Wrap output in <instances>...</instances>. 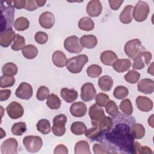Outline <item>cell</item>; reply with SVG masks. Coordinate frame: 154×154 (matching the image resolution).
Listing matches in <instances>:
<instances>
[{
  "mask_svg": "<svg viewBox=\"0 0 154 154\" xmlns=\"http://www.w3.org/2000/svg\"><path fill=\"white\" fill-rule=\"evenodd\" d=\"M60 94L61 97L67 103L73 102L77 99L78 97V92L74 88H63L61 90Z\"/></svg>",
  "mask_w": 154,
  "mask_h": 154,
  "instance_id": "obj_21",
  "label": "cell"
},
{
  "mask_svg": "<svg viewBox=\"0 0 154 154\" xmlns=\"http://www.w3.org/2000/svg\"><path fill=\"white\" fill-rule=\"evenodd\" d=\"M88 114L91 119V124L93 126H96L98 122L105 116L103 109L96 103L90 107Z\"/></svg>",
  "mask_w": 154,
  "mask_h": 154,
  "instance_id": "obj_10",
  "label": "cell"
},
{
  "mask_svg": "<svg viewBox=\"0 0 154 154\" xmlns=\"http://www.w3.org/2000/svg\"><path fill=\"white\" fill-rule=\"evenodd\" d=\"M87 126L81 122H75L70 126L71 132L76 135H81L84 134L87 130Z\"/></svg>",
  "mask_w": 154,
  "mask_h": 154,
  "instance_id": "obj_36",
  "label": "cell"
},
{
  "mask_svg": "<svg viewBox=\"0 0 154 154\" xmlns=\"http://www.w3.org/2000/svg\"><path fill=\"white\" fill-rule=\"evenodd\" d=\"M87 111V108L86 105L82 102H75L70 106V112L75 117H81L84 116Z\"/></svg>",
  "mask_w": 154,
  "mask_h": 154,
  "instance_id": "obj_20",
  "label": "cell"
},
{
  "mask_svg": "<svg viewBox=\"0 0 154 154\" xmlns=\"http://www.w3.org/2000/svg\"><path fill=\"white\" fill-rule=\"evenodd\" d=\"M17 66L11 62L7 63L5 64L2 68V72L4 75L14 76L17 73Z\"/></svg>",
  "mask_w": 154,
  "mask_h": 154,
  "instance_id": "obj_38",
  "label": "cell"
},
{
  "mask_svg": "<svg viewBox=\"0 0 154 154\" xmlns=\"http://www.w3.org/2000/svg\"><path fill=\"white\" fill-rule=\"evenodd\" d=\"M78 27L81 30L90 31L94 29V23L90 17H83L78 22Z\"/></svg>",
  "mask_w": 154,
  "mask_h": 154,
  "instance_id": "obj_29",
  "label": "cell"
},
{
  "mask_svg": "<svg viewBox=\"0 0 154 154\" xmlns=\"http://www.w3.org/2000/svg\"><path fill=\"white\" fill-rule=\"evenodd\" d=\"M33 94L32 87L31 84L23 82L20 84L15 91L16 96L19 99L28 100Z\"/></svg>",
  "mask_w": 154,
  "mask_h": 154,
  "instance_id": "obj_12",
  "label": "cell"
},
{
  "mask_svg": "<svg viewBox=\"0 0 154 154\" xmlns=\"http://www.w3.org/2000/svg\"><path fill=\"white\" fill-rule=\"evenodd\" d=\"M96 96V90L91 82H86L81 88V98L84 102H89Z\"/></svg>",
  "mask_w": 154,
  "mask_h": 154,
  "instance_id": "obj_11",
  "label": "cell"
},
{
  "mask_svg": "<svg viewBox=\"0 0 154 154\" xmlns=\"http://www.w3.org/2000/svg\"><path fill=\"white\" fill-rule=\"evenodd\" d=\"M13 6L17 9H22L24 8L26 0H14L13 1Z\"/></svg>",
  "mask_w": 154,
  "mask_h": 154,
  "instance_id": "obj_56",
  "label": "cell"
},
{
  "mask_svg": "<svg viewBox=\"0 0 154 154\" xmlns=\"http://www.w3.org/2000/svg\"><path fill=\"white\" fill-rule=\"evenodd\" d=\"M38 21L42 28L50 29L55 23V16L51 12L45 11L40 14Z\"/></svg>",
  "mask_w": 154,
  "mask_h": 154,
  "instance_id": "obj_17",
  "label": "cell"
},
{
  "mask_svg": "<svg viewBox=\"0 0 154 154\" xmlns=\"http://www.w3.org/2000/svg\"><path fill=\"white\" fill-rule=\"evenodd\" d=\"M105 106L106 113L111 116L112 117L116 116L119 113L117 105L116 103V102L112 100H109Z\"/></svg>",
  "mask_w": 154,
  "mask_h": 154,
  "instance_id": "obj_46",
  "label": "cell"
},
{
  "mask_svg": "<svg viewBox=\"0 0 154 154\" xmlns=\"http://www.w3.org/2000/svg\"><path fill=\"white\" fill-rule=\"evenodd\" d=\"M88 61V58L85 54H80L72 57L67 61V69L72 73H79L82 71Z\"/></svg>",
  "mask_w": 154,
  "mask_h": 154,
  "instance_id": "obj_2",
  "label": "cell"
},
{
  "mask_svg": "<svg viewBox=\"0 0 154 154\" xmlns=\"http://www.w3.org/2000/svg\"><path fill=\"white\" fill-rule=\"evenodd\" d=\"M6 111L9 117L12 119L20 118L24 112L23 108L21 104L15 101L11 102L7 105Z\"/></svg>",
  "mask_w": 154,
  "mask_h": 154,
  "instance_id": "obj_13",
  "label": "cell"
},
{
  "mask_svg": "<svg viewBox=\"0 0 154 154\" xmlns=\"http://www.w3.org/2000/svg\"><path fill=\"white\" fill-rule=\"evenodd\" d=\"M152 58V54L148 51H144L140 53L133 60L132 68L135 70H141L146 66L149 64Z\"/></svg>",
  "mask_w": 154,
  "mask_h": 154,
  "instance_id": "obj_9",
  "label": "cell"
},
{
  "mask_svg": "<svg viewBox=\"0 0 154 154\" xmlns=\"http://www.w3.org/2000/svg\"><path fill=\"white\" fill-rule=\"evenodd\" d=\"M96 103L99 106L103 107L105 106L109 100V96L103 93H99L95 97Z\"/></svg>",
  "mask_w": 154,
  "mask_h": 154,
  "instance_id": "obj_49",
  "label": "cell"
},
{
  "mask_svg": "<svg viewBox=\"0 0 154 154\" xmlns=\"http://www.w3.org/2000/svg\"><path fill=\"white\" fill-rule=\"evenodd\" d=\"M113 125L112 119L107 116L103 117L97 123V126L103 132H106L111 130Z\"/></svg>",
  "mask_w": 154,
  "mask_h": 154,
  "instance_id": "obj_35",
  "label": "cell"
},
{
  "mask_svg": "<svg viewBox=\"0 0 154 154\" xmlns=\"http://www.w3.org/2000/svg\"><path fill=\"white\" fill-rule=\"evenodd\" d=\"M123 2V1L122 0L121 1L120 0H116V1L109 0L108 1L109 7L113 10H117L120 8V7L121 6Z\"/></svg>",
  "mask_w": 154,
  "mask_h": 154,
  "instance_id": "obj_53",
  "label": "cell"
},
{
  "mask_svg": "<svg viewBox=\"0 0 154 154\" xmlns=\"http://www.w3.org/2000/svg\"><path fill=\"white\" fill-rule=\"evenodd\" d=\"M98 85L101 90L109 91L112 87L113 79L108 75H103L99 78Z\"/></svg>",
  "mask_w": 154,
  "mask_h": 154,
  "instance_id": "obj_27",
  "label": "cell"
},
{
  "mask_svg": "<svg viewBox=\"0 0 154 154\" xmlns=\"http://www.w3.org/2000/svg\"><path fill=\"white\" fill-rule=\"evenodd\" d=\"M100 59L103 64L106 66H112L114 62L118 60V57L114 51L107 50L101 54Z\"/></svg>",
  "mask_w": 154,
  "mask_h": 154,
  "instance_id": "obj_22",
  "label": "cell"
},
{
  "mask_svg": "<svg viewBox=\"0 0 154 154\" xmlns=\"http://www.w3.org/2000/svg\"><path fill=\"white\" fill-rule=\"evenodd\" d=\"M37 1V4L38 6V7H43L45 5V4H46V1H41V0H36Z\"/></svg>",
  "mask_w": 154,
  "mask_h": 154,
  "instance_id": "obj_58",
  "label": "cell"
},
{
  "mask_svg": "<svg viewBox=\"0 0 154 154\" xmlns=\"http://www.w3.org/2000/svg\"><path fill=\"white\" fill-rule=\"evenodd\" d=\"M133 153H152V151L149 147L142 146L137 141H134L133 144Z\"/></svg>",
  "mask_w": 154,
  "mask_h": 154,
  "instance_id": "obj_47",
  "label": "cell"
},
{
  "mask_svg": "<svg viewBox=\"0 0 154 154\" xmlns=\"http://www.w3.org/2000/svg\"><path fill=\"white\" fill-rule=\"evenodd\" d=\"M102 69L97 64H91L89 66L87 69V75L92 78L99 77L102 73Z\"/></svg>",
  "mask_w": 154,
  "mask_h": 154,
  "instance_id": "obj_42",
  "label": "cell"
},
{
  "mask_svg": "<svg viewBox=\"0 0 154 154\" xmlns=\"http://www.w3.org/2000/svg\"><path fill=\"white\" fill-rule=\"evenodd\" d=\"M36 128L37 131L43 135L49 134L51 130L50 122L47 119H41L38 120L36 125Z\"/></svg>",
  "mask_w": 154,
  "mask_h": 154,
  "instance_id": "obj_34",
  "label": "cell"
},
{
  "mask_svg": "<svg viewBox=\"0 0 154 154\" xmlns=\"http://www.w3.org/2000/svg\"><path fill=\"white\" fill-rule=\"evenodd\" d=\"M23 144L28 152L35 153L41 149L43 146V141L40 137L29 135L23 138Z\"/></svg>",
  "mask_w": 154,
  "mask_h": 154,
  "instance_id": "obj_4",
  "label": "cell"
},
{
  "mask_svg": "<svg viewBox=\"0 0 154 154\" xmlns=\"http://www.w3.org/2000/svg\"><path fill=\"white\" fill-rule=\"evenodd\" d=\"M150 8L148 4L143 1H139L134 7L133 17L137 22L144 21L149 13Z\"/></svg>",
  "mask_w": 154,
  "mask_h": 154,
  "instance_id": "obj_5",
  "label": "cell"
},
{
  "mask_svg": "<svg viewBox=\"0 0 154 154\" xmlns=\"http://www.w3.org/2000/svg\"><path fill=\"white\" fill-rule=\"evenodd\" d=\"M80 43L82 47L93 49L97 45V39L94 35H84L80 38Z\"/></svg>",
  "mask_w": 154,
  "mask_h": 154,
  "instance_id": "obj_26",
  "label": "cell"
},
{
  "mask_svg": "<svg viewBox=\"0 0 154 154\" xmlns=\"http://www.w3.org/2000/svg\"><path fill=\"white\" fill-rule=\"evenodd\" d=\"M128 89L123 85H119L116 87L113 91V95L115 98L119 100L125 99L128 96Z\"/></svg>",
  "mask_w": 154,
  "mask_h": 154,
  "instance_id": "obj_41",
  "label": "cell"
},
{
  "mask_svg": "<svg viewBox=\"0 0 154 154\" xmlns=\"http://www.w3.org/2000/svg\"><path fill=\"white\" fill-rule=\"evenodd\" d=\"M15 83V78L13 76L2 75L0 78V87L7 88L12 87Z\"/></svg>",
  "mask_w": 154,
  "mask_h": 154,
  "instance_id": "obj_45",
  "label": "cell"
},
{
  "mask_svg": "<svg viewBox=\"0 0 154 154\" xmlns=\"http://www.w3.org/2000/svg\"><path fill=\"white\" fill-rule=\"evenodd\" d=\"M86 11L91 17H97L102 11V5L99 0L90 1L87 4Z\"/></svg>",
  "mask_w": 154,
  "mask_h": 154,
  "instance_id": "obj_16",
  "label": "cell"
},
{
  "mask_svg": "<svg viewBox=\"0 0 154 154\" xmlns=\"http://www.w3.org/2000/svg\"><path fill=\"white\" fill-rule=\"evenodd\" d=\"M153 63H152L150 66L147 69V72L148 73H150L152 75H153Z\"/></svg>",
  "mask_w": 154,
  "mask_h": 154,
  "instance_id": "obj_59",
  "label": "cell"
},
{
  "mask_svg": "<svg viewBox=\"0 0 154 154\" xmlns=\"http://www.w3.org/2000/svg\"><path fill=\"white\" fill-rule=\"evenodd\" d=\"M38 7L36 0H26L24 8L28 11L35 10Z\"/></svg>",
  "mask_w": 154,
  "mask_h": 154,
  "instance_id": "obj_51",
  "label": "cell"
},
{
  "mask_svg": "<svg viewBox=\"0 0 154 154\" xmlns=\"http://www.w3.org/2000/svg\"><path fill=\"white\" fill-rule=\"evenodd\" d=\"M102 133L103 132L97 126H94L87 129L85 132V135L91 140H98L101 137Z\"/></svg>",
  "mask_w": 154,
  "mask_h": 154,
  "instance_id": "obj_37",
  "label": "cell"
},
{
  "mask_svg": "<svg viewBox=\"0 0 154 154\" xmlns=\"http://www.w3.org/2000/svg\"><path fill=\"white\" fill-rule=\"evenodd\" d=\"M61 102L59 97L55 94L52 93L47 98L46 105L52 109H58L60 108Z\"/></svg>",
  "mask_w": 154,
  "mask_h": 154,
  "instance_id": "obj_33",
  "label": "cell"
},
{
  "mask_svg": "<svg viewBox=\"0 0 154 154\" xmlns=\"http://www.w3.org/2000/svg\"><path fill=\"white\" fill-rule=\"evenodd\" d=\"M49 95V90L46 86H40L37 91L36 97L40 101H43L46 99Z\"/></svg>",
  "mask_w": 154,
  "mask_h": 154,
  "instance_id": "obj_48",
  "label": "cell"
},
{
  "mask_svg": "<svg viewBox=\"0 0 154 154\" xmlns=\"http://www.w3.org/2000/svg\"><path fill=\"white\" fill-rule=\"evenodd\" d=\"M131 132L135 139H141L145 135V128L140 123H134L132 125Z\"/></svg>",
  "mask_w": 154,
  "mask_h": 154,
  "instance_id": "obj_31",
  "label": "cell"
},
{
  "mask_svg": "<svg viewBox=\"0 0 154 154\" xmlns=\"http://www.w3.org/2000/svg\"><path fill=\"white\" fill-rule=\"evenodd\" d=\"M93 152L95 154H104V153H109V152L107 151L102 146L99 144H94L93 146Z\"/></svg>",
  "mask_w": 154,
  "mask_h": 154,
  "instance_id": "obj_52",
  "label": "cell"
},
{
  "mask_svg": "<svg viewBox=\"0 0 154 154\" xmlns=\"http://www.w3.org/2000/svg\"><path fill=\"white\" fill-rule=\"evenodd\" d=\"M18 143L14 138L5 140L1 144V152L2 154H16L17 153Z\"/></svg>",
  "mask_w": 154,
  "mask_h": 154,
  "instance_id": "obj_14",
  "label": "cell"
},
{
  "mask_svg": "<svg viewBox=\"0 0 154 154\" xmlns=\"http://www.w3.org/2000/svg\"><path fill=\"white\" fill-rule=\"evenodd\" d=\"M120 110L128 116H131L133 112V108L131 101L129 99L123 100L120 104Z\"/></svg>",
  "mask_w": 154,
  "mask_h": 154,
  "instance_id": "obj_43",
  "label": "cell"
},
{
  "mask_svg": "<svg viewBox=\"0 0 154 154\" xmlns=\"http://www.w3.org/2000/svg\"><path fill=\"white\" fill-rule=\"evenodd\" d=\"M137 108L143 112H149L153 108V102L147 97L139 96L136 99Z\"/></svg>",
  "mask_w": 154,
  "mask_h": 154,
  "instance_id": "obj_19",
  "label": "cell"
},
{
  "mask_svg": "<svg viewBox=\"0 0 154 154\" xmlns=\"http://www.w3.org/2000/svg\"><path fill=\"white\" fill-rule=\"evenodd\" d=\"M131 66V61L129 59H118L112 64L114 70L119 73H123L129 69Z\"/></svg>",
  "mask_w": 154,
  "mask_h": 154,
  "instance_id": "obj_25",
  "label": "cell"
},
{
  "mask_svg": "<svg viewBox=\"0 0 154 154\" xmlns=\"http://www.w3.org/2000/svg\"><path fill=\"white\" fill-rule=\"evenodd\" d=\"M13 26L17 31H23L29 28V22L26 17L21 16L17 18L14 20L13 23Z\"/></svg>",
  "mask_w": 154,
  "mask_h": 154,
  "instance_id": "obj_30",
  "label": "cell"
},
{
  "mask_svg": "<svg viewBox=\"0 0 154 154\" xmlns=\"http://www.w3.org/2000/svg\"><path fill=\"white\" fill-rule=\"evenodd\" d=\"M25 45V38L19 35L16 34L15 38L11 45V48L13 51H17L20 49H22Z\"/></svg>",
  "mask_w": 154,
  "mask_h": 154,
  "instance_id": "obj_39",
  "label": "cell"
},
{
  "mask_svg": "<svg viewBox=\"0 0 154 154\" xmlns=\"http://www.w3.org/2000/svg\"><path fill=\"white\" fill-rule=\"evenodd\" d=\"M124 78L128 82L134 84L138 81L140 78V73L136 70H131L125 75Z\"/></svg>",
  "mask_w": 154,
  "mask_h": 154,
  "instance_id": "obj_44",
  "label": "cell"
},
{
  "mask_svg": "<svg viewBox=\"0 0 154 154\" xmlns=\"http://www.w3.org/2000/svg\"><path fill=\"white\" fill-rule=\"evenodd\" d=\"M124 51L129 58L134 60L140 53L146 51V49L139 39L135 38L126 42L124 47Z\"/></svg>",
  "mask_w": 154,
  "mask_h": 154,
  "instance_id": "obj_3",
  "label": "cell"
},
{
  "mask_svg": "<svg viewBox=\"0 0 154 154\" xmlns=\"http://www.w3.org/2000/svg\"><path fill=\"white\" fill-rule=\"evenodd\" d=\"M23 56L28 60H32L35 58L38 54V49L37 47L32 45H28L23 47L22 49Z\"/></svg>",
  "mask_w": 154,
  "mask_h": 154,
  "instance_id": "obj_28",
  "label": "cell"
},
{
  "mask_svg": "<svg viewBox=\"0 0 154 154\" xmlns=\"http://www.w3.org/2000/svg\"><path fill=\"white\" fill-rule=\"evenodd\" d=\"M105 138L120 150L126 153H133L134 138L128 125L124 123L117 125L111 131L106 132Z\"/></svg>",
  "mask_w": 154,
  "mask_h": 154,
  "instance_id": "obj_1",
  "label": "cell"
},
{
  "mask_svg": "<svg viewBox=\"0 0 154 154\" xmlns=\"http://www.w3.org/2000/svg\"><path fill=\"white\" fill-rule=\"evenodd\" d=\"M137 89L144 94H151L154 90V82L150 79H142L137 84Z\"/></svg>",
  "mask_w": 154,
  "mask_h": 154,
  "instance_id": "obj_18",
  "label": "cell"
},
{
  "mask_svg": "<svg viewBox=\"0 0 154 154\" xmlns=\"http://www.w3.org/2000/svg\"><path fill=\"white\" fill-rule=\"evenodd\" d=\"M26 131V125L25 122H17L11 127V132L13 135L16 136L22 135Z\"/></svg>",
  "mask_w": 154,
  "mask_h": 154,
  "instance_id": "obj_40",
  "label": "cell"
},
{
  "mask_svg": "<svg viewBox=\"0 0 154 154\" xmlns=\"http://www.w3.org/2000/svg\"><path fill=\"white\" fill-rule=\"evenodd\" d=\"M75 154H90V146L88 142L81 140L77 142L75 146Z\"/></svg>",
  "mask_w": 154,
  "mask_h": 154,
  "instance_id": "obj_32",
  "label": "cell"
},
{
  "mask_svg": "<svg viewBox=\"0 0 154 154\" xmlns=\"http://www.w3.org/2000/svg\"><path fill=\"white\" fill-rule=\"evenodd\" d=\"M11 91L10 90H0V100L4 101L7 100L11 95Z\"/></svg>",
  "mask_w": 154,
  "mask_h": 154,
  "instance_id": "obj_55",
  "label": "cell"
},
{
  "mask_svg": "<svg viewBox=\"0 0 154 154\" xmlns=\"http://www.w3.org/2000/svg\"><path fill=\"white\" fill-rule=\"evenodd\" d=\"M133 10L134 7L131 5H128L125 7L119 15V20L120 22L125 24L131 23L133 19Z\"/></svg>",
  "mask_w": 154,
  "mask_h": 154,
  "instance_id": "obj_24",
  "label": "cell"
},
{
  "mask_svg": "<svg viewBox=\"0 0 154 154\" xmlns=\"http://www.w3.org/2000/svg\"><path fill=\"white\" fill-rule=\"evenodd\" d=\"M16 33L11 28H6L1 32L0 34V45L2 47L7 48L14 41Z\"/></svg>",
  "mask_w": 154,
  "mask_h": 154,
  "instance_id": "obj_15",
  "label": "cell"
},
{
  "mask_svg": "<svg viewBox=\"0 0 154 154\" xmlns=\"http://www.w3.org/2000/svg\"><path fill=\"white\" fill-rule=\"evenodd\" d=\"M13 1H7V5L5 6V14L2 13L1 14V31H3L6 28L7 25L11 27L13 19V14L14 13V8L11 4Z\"/></svg>",
  "mask_w": 154,
  "mask_h": 154,
  "instance_id": "obj_8",
  "label": "cell"
},
{
  "mask_svg": "<svg viewBox=\"0 0 154 154\" xmlns=\"http://www.w3.org/2000/svg\"><path fill=\"white\" fill-rule=\"evenodd\" d=\"M34 39L37 43L40 45H43L45 44L48 40V35L45 32L38 31L34 35Z\"/></svg>",
  "mask_w": 154,
  "mask_h": 154,
  "instance_id": "obj_50",
  "label": "cell"
},
{
  "mask_svg": "<svg viewBox=\"0 0 154 154\" xmlns=\"http://www.w3.org/2000/svg\"><path fill=\"white\" fill-rule=\"evenodd\" d=\"M64 47L67 51L73 54L80 53L83 49L80 43V38L76 35H72L66 38L64 42Z\"/></svg>",
  "mask_w": 154,
  "mask_h": 154,
  "instance_id": "obj_7",
  "label": "cell"
},
{
  "mask_svg": "<svg viewBox=\"0 0 154 154\" xmlns=\"http://www.w3.org/2000/svg\"><path fill=\"white\" fill-rule=\"evenodd\" d=\"M67 120L66 116L63 114L57 115L53 119L52 131L55 136L61 137L64 135L66 130L65 125L67 123Z\"/></svg>",
  "mask_w": 154,
  "mask_h": 154,
  "instance_id": "obj_6",
  "label": "cell"
},
{
  "mask_svg": "<svg viewBox=\"0 0 154 154\" xmlns=\"http://www.w3.org/2000/svg\"><path fill=\"white\" fill-rule=\"evenodd\" d=\"M148 123L152 128H153V114H152L151 116L149 118Z\"/></svg>",
  "mask_w": 154,
  "mask_h": 154,
  "instance_id": "obj_57",
  "label": "cell"
},
{
  "mask_svg": "<svg viewBox=\"0 0 154 154\" xmlns=\"http://www.w3.org/2000/svg\"><path fill=\"white\" fill-rule=\"evenodd\" d=\"M52 60L55 66L58 67H63L67 65V58L61 51H55L52 56Z\"/></svg>",
  "mask_w": 154,
  "mask_h": 154,
  "instance_id": "obj_23",
  "label": "cell"
},
{
  "mask_svg": "<svg viewBox=\"0 0 154 154\" xmlns=\"http://www.w3.org/2000/svg\"><path fill=\"white\" fill-rule=\"evenodd\" d=\"M68 149L66 146H65L63 144H59L54 149V154H67L68 153Z\"/></svg>",
  "mask_w": 154,
  "mask_h": 154,
  "instance_id": "obj_54",
  "label": "cell"
}]
</instances>
